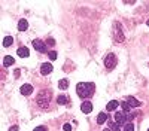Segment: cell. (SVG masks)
Returning a JSON list of instances; mask_svg holds the SVG:
<instances>
[{"mask_svg":"<svg viewBox=\"0 0 149 131\" xmlns=\"http://www.w3.org/2000/svg\"><path fill=\"white\" fill-rule=\"evenodd\" d=\"M76 93L82 100H87V98L93 97L95 93V85L93 82H79L76 85Z\"/></svg>","mask_w":149,"mask_h":131,"instance_id":"cell-1","label":"cell"},{"mask_svg":"<svg viewBox=\"0 0 149 131\" xmlns=\"http://www.w3.org/2000/svg\"><path fill=\"white\" fill-rule=\"evenodd\" d=\"M51 98H52V93L49 89H42L40 93L37 94L36 97V103L40 109H48L49 107V103H51Z\"/></svg>","mask_w":149,"mask_h":131,"instance_id":"cell-2","label":"cell"},{"mask_svg":"<svg viewBox=\"0 0 149 131\" xmlns=\"http://www.w3.org/2000/svg\"><path fill=\"white\" fill-rule=\"evenodd\" d=\"M112 36H113V40L122 43L125 40V36H124V31H122V25L119 22H115L113 24V31H112Z\"/></svg>","mask_w":149,"mask_h":131,"instance_id":"cell-3","label":"cell"},{"mask_svg":"<svg viewBox=\"0 0 149 131\" xmlns=\"http://www.w3.org/2000/svg\"><path fill=\"white\" fill-rule=\"evenodd\" d=\"M116 63H118V58H116V55L113 52H111V54H107L105 57V66H106L107 70H113L116 67Z\"/></svg>","mask_w":149,"mask_h":131,"instance_id":"cell-4","label":"cell"},{"mask_svg":"<svg viewBox=\"0 0 149 131\" xmlns=\"http://www.w3.org/2000/svg\"><path fill=\"white\" fill-rule=\"evenodd\" d=\"M33 48L39 52H46V43H43L40 39H34L33 40Z\"/></svg>","mask_w":149,"mask_h":131,"instance_id":"cell-5","label":"cell"},{"mask_svg":"<svg viewBox=\"0 0 149 131\" xmlns=\"http://www.w3.org/2000/svg\"><path fill=\"white\" fill-rule=\"evenodd\" d=\"M125 121H128L125 112H116L115 113V122H118V124L122 125V124H125Z\"/></svg>","mask_w":149,"mask_h":131,"instance_id":"cell-6","label":"cell"},{"mask_svg":"<svg viewBox=\"0 0 149 131\" xmlns=\"http://www.w3.org/2000/svg\"><path fill=\"white\" fill-rule=\"evenodd\" d=\"M51 71H52V64H51V63H43V64L40 66V73H42L43 76L49 75Z\"/></svg>","mask_w":149,"mask_h":131,"instance_id":"cell-7","label":"cell"},{"mask_svg":"<svg viewBox=\"0 0 149 131\" xmlns=\"http://www.w3.org/2000/svg\"><path fill=\"white\" fill-rule=\"evenodd\" d=\"M19 91H21V94H23V95H30L34 89H33V87H31L30 83H24L23 87L19 88Z\"/></svg>","mask_w":149,"mask_h":131,"instance_id":"cell-8","label":"cell"},{"mask_svg":"<svg viewBox=\"0 0 149 131\" xmlns=\"http://www.w3.org/2000/svg\"><path fill=\"white\" fill-rule=\"evenodd\" d=\"M81 110L83 113H91L93 112V103L91 101H83L81 104Z\"/></svg>","mask_w":149,"mask_h":131,"instance_id":"cell-9","label":"cell"},{"mask_svg":"<svg viewBox=\"0 0 149 131\" xmlns=\"http://www.w3.org/2000/svg\"><path fill=\"white\" fill-rule=\"evenodd\" d=\"M17 54H18L19 57H21V58H27V57L30 55V51H28V48H25V46H21V48H18Z\"/></svg>","mask_w":149,"mask_h":131,"instance_id":"cell-10","label":"cell"},{"mask_svg":"<svg viewBox=\"0 0 149 131\" xmlns=\"http://www.w3.org/2000/svg\"><path fill=\"white\" fill-rule=\"evenodd\" d=\"M128 104H130L131 107H140L142 106V103L139 101V100H136L134 97H127V100H125Z\"/></svg>","mask_w":149,"mask_h":131,"instance_id":"cell-11","label":"cell"},{"mask_svg":"<svg viewBox=\"0 0 149 131\" xmlns=\"http://www.w3.org/2000/svg\"><path fill=\"white\" fill-rule=\"evenodd\" d=\"M57 103L61 104V106H66V104H69V97L64 95V94H60L57 97Z\"/></svg>","mask_w":149,"mask_h":131,"instance_id":"cell-12","label":"cell"},{"mask_svg":"<svg viewBox=\"0 0 149 131\" xmlns=\"http://www.w3.org/2000/svg\"><path fill=\"white\" fill-rule=\"evenodd\" d=\"M107 125H109V130H112V131H119L122 127L121 124L115 122V121H107Z\"/></svg>","mask_w":149,"mask_h":131,"instance_id":"cell-13","label":"cell"},{"mask_svg":"<svg viewBox=\"0 0 149 131\" xmlns=\"http://www.w3.org/2000/svg\"><path fill=\"white\" fill-rule=\"evenodd\" d=\"M119 101H116V100H112V101H109L107 103V106H106V109H107V112H112V110H115L116 107L119 106Z\"/></svg>","mask_w":149,"mask_h":131,"instance_id":"cell-14","label":"cell"},{"mask_svg":"<svg viewBox=\"0 0 149 131\" xmlns=\"http://www.w3.org/2000/svg\"><path fill=\"white\" fill-rule=\"evenodd\" d=\"M27 28H28L27 19H19V22H18V30H19V31H25Z\"/></svg>","mask_w":149,"mask_h":131,"instance_id":"cell-15","label":"cell"},{"mask_svg":"<svg viewBox=\"0 0 149 131\" xmlns=\"http://www.w3.org/2000/svg\"><path fill=\"white\" fill-rule=\"evenodd\" d=\"M14 63H15V60H14L11 55H6V57L3 58V66H5V67H9V66H12Z\"/></svg>","mask_w":149,"mask_h":131,"instance_id":"cell-16","label":"cell"},{"mask_svg":"<svg viewBox=\"0 0 149 131\" xmlns=\"http://www.w3.org/2000/svg\"><path fill=\"white\" fill-rule=\"evenodd\" d=\"M106 121H109L107 119V115L106 113H99V116H97V124H99V125H103Z\"/></svg>","mask_w":149,"mask_h":131,"instance_id":"cell-17","label":"cell"},{"mask_svg":"<svg viewBox=\"0 0 149 131\" xmlns=\"http://www.w3.org/2000/svg\"><path fill=\"white\" fill-rule=\"evenodd\" d=\"M14 43V39H12V36H6L5 39H3V46H11V45Z\"/></svg>","mask_w":149,"mask_h":131,"instance_id":"cell-18","label":"cell"},{"mask_svg":"<svg viewBox=\"0 0 149 131\" xmlns=\"http://www.w3.org/2000/svg\"><path fill=\"white\" fill-rule=\"evenodd\" d=\"M58 87H60V89H67V87H69V79H60V82H58Z\"/></svg>","mask_w":149,"mask_h":131,"instance_id":"cell-19","label":"cell"},{"mask_svg":"<svg viewBox=\"0 0 149 131\" xmlns=\"http://www.w3.org/2000/svg\"><path fill=\"white\" fill-rule=\"evenodd\" d=\"M121 107H122V112H125L127 115H128V112H130V109H131V106L127 101H122L121 103Z\"/></svg>","mask_w":149,"mask_h":131,"instance_id":"cell-20","label":"cell"},{"mask_svg":"<svg viewBox=\"0 0 149 131\" xmlns=\"http://www.w3.org/2000/svg\"><path fill=\"white\" fill-rule=\"evenodd\" d=\"M124 131H134V125H133V122H127L125 125H124Z\"/></svg>","mask_w":149,"mask_h":131,"instance_id":"cell-21","label":"cell"},{"mask_svg":"<svg viewBox=\"0 0 149 131\" xmlns=\"http://www.w3.org/2000/svg\"><path fill=\"white\" fill-rule=\"evenodd\" d=\"M48 57H49V60H52V61L57 60V52L55 51H49L48 52Z\"/></svg>","mask_w":149,"mask_h":131,"instance_id":"cell-22","label":"cell"},{"mask_svg":"<svg viewBox=\"0 0 149 131\" xmlns=\"http://www.w3.org/2000/svg\"><path fill=\"white\" fill-rule=\"evenodd\" d=\"M72 124H64V125H63V130L64 131H72Z\"/></svg>","mask_w":149,"mask_h":131,"instance_id":"cell-23","label":"cell"},{"mask_svg":"<svg viewBox=\"0 0 149 131\" xmlns=\"http://www.w3.org/2000/svg\"><path fill=\"white\" fill-rule=\"evenodd\" d=\"M46 43L49 45V46H54V45H55V40H54L52 37H51V39H48V40H46Z\"/></svg>","mask_w":149,"mask_h":131,"instance_id":"cell-24","label":"cell"},{"mask_svg":"<svg viewBox=\"0 0 149 131\" xmlns=\"http://www.w3.org/2000/svg\"><path fill=\"white\" fill-rule=\"evenodd\" d=\"M134 116H136V113H128V115H127V119H128V121H133Z\"/></svg>","mask_w":149,"mask_h":131,"instance_id":"cell-25","label":"cell"},{"mask_svg":"<svg viewBox=\"0 0 149 131\" xmlns=\"http://www.w3.org/2000/svg\"><path fill=\"white\" fill-rule=\"evenodd\" d=\"M33 131H46V128H45V127H36Z\"/></svg>","mask_w":149,"mask_h":131,"instance_id":"cell-26","label":"cell"},{"mask_svg":"<svg viewBox=\"0 0 149 131\" xmlns=\"http://www.w3.org/2000/svg\"><path fill=\"white\" fill-rule=\"evenodd\" d=\"M9 131H18V127H17V125H12V127L9 128Z\"/></svg>","mask_w":149,"mask_h":131,"instance_id":"cell-27","label":"cell"},{"mask_svg":"<svg viewBox=\"0 0 149 131\" xmlns=\"http://www.w3.org/2000/svg\"><path fill=\"white\" fill-rule=\"evenodd\" d=\"M18 76H19V70L17 69V70H15V77H18Z\"/></svg>","mask_w":149,"mask_h":131,"instance_id":"cell-28","label":"cell"},{"mask_svg":"<svg viewBox=\"0 0 149 131\" xmlns=\"http://www.w3.org/2000/svg\"><path fill=\"white\" fill-rule=\"evenodd\" d=\"M103 131H112V130H109V128H105V130H103Z\"/></svg>","mask_w":149,"mask_h":131,"instance_id":"cell-29","label":"cell"},{"mask_svg":"<svg viewBox=\"0 0 149 131\" xmlns=\"http://www.w3.org/2000/svg\"><path fill=\"white\" fill-rule=\"evenodd\" d=\"M146 24H148V25H149V19H148V22H146Z\"/></svg>","mask_w":149,"mask_h":131,"instance_id":"cell-30","label":"cell"},{"mask_svg":"<svg viewBox=\"0 0 149 131\" xmlns=\"http://www.w3.org/2000/svg\"><path fill=\"white\" fill-rule=\"evenodd\" d=\"M148 131H149V130H148Z\"/></svg>","mask_w":149,"mask_h":131,"instance_id":"cell-31","label":"cell"}]
</instances>
